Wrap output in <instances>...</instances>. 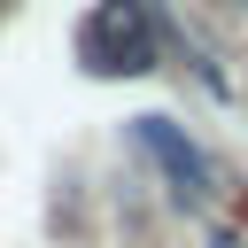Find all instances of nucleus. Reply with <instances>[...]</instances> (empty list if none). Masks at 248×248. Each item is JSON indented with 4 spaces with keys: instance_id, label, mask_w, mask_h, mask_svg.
Returning a JSON list of instances; mask_svg holds the SVG:
<instances>
[{
    "instance_id": "obj_1",
    "label": "nucleus",
    "mask_w": 248,
    "mask_h": 248,
    "mask_svg": "<svg viewBox=\"0 0 248 248\" xmlns=\"http://www.w3.org/2000/svg\"><path fill=\"white\" fill-rule=\"evenodd\" d=\"M78 54H85L93 78L155 70V8L147 0H93V16L78 23Z\"/></svg>"
},
{
    "instance_id": "obj_2",
    "label": "nucleus",
    "mask_w": 248,
    "mask_h": 248,
    "mask_svg": "<svg viewBox=\"0 0 248 248\" xmlns=\"http://www.w3.org/2000/svg\"><path fill=\"white\" fill-rule=\"evenodd\" d=\"M140 147L155 155V170L170 178V194H178V202H202V194H209V155H202L170 116H140Z\"/></svg>"
}]
</instances>
